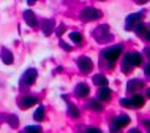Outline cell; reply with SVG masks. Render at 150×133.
Listing matches in <instances>:
<instances>
[{"mask_svg":"<svg viewBox=\"0 0 150 133\" xmlns=\"http://www.w3.org/2000/svg\"><path fill=\"white\" fill-rule=\"evenodd\" d=\"M122 51H123V46H122V44H117V46L106 48V49H103V52H101V60L108 62V65H109V67H112V65H114V63L117 62V59L120 57Z\"/></svg>","mask_w":150,"mask_h":133,"instance_id":"cell-1","label":"cell"},{"mask_svg":"<svg viewBox=\"0 0 150 133\" xmlns=\"http://www.w3.org/2000/svg\"><path fill=\"white\" fill-rule=\"evenodd\" d=\"M93 37L98 43H109L112 40V33L109 32V27L108 26H98L95 30H93Z\"/></svg>","mask_w":150,"mask_h":133,"instance_id":"cell-2","label":"cell"},{"mask_svg":"<svg viewBox=\"0 0 150 133\" xmlns=\"http://www.w3.org/2000/svg\"><path fill=\"white\" fill-rule=\"evenodd\" d=\"M101 16H103V13H101L100 10H96V8H93V6H87V8H84L82 11H81V19L82 21H96V19H100Z\"/></svg>","mask_w":150,"mask_h":133,"instance_id":"cell-3","label":"cell"},{"mask_svg":"<svg viewBox=\"0 0 150 133\" xmlns=\"http://www.w3.org/2000/svg\"><path fill=\"white\" fill-rule=\"evenodd\" d=\"M36 76H38V73H36L35 68H29L21 78V86H32L36 81Z\"/></svg>","mask_w":150,"mask_h":133,"instance_id":"cell-4","label":"cell"},{"mask_svg":"<svg viewBox=\"0 0 150 133\" xmlns=\"http://www.w3.org/2000/svg\"><path fill=\"white\" fill-rule=\"evenodd\" d=\"M78 67L82 73H90L92 68H93V62H92L90 57H87V55H81L78 59Z\"/></svg>","mask_w":150,"mask_h":133,"instance_id":"cell-5","label":"cell"},{"mask_svg":"<svg viewBox=\"0 0 150 133\" xmlns=\"http://www.w3.org/2000/svg\"><path fill=\"white\" fill-rule=\"evenodd\" d=\"M129 119L127 114H122V116H117V117L112 120V125H111V132H115V130H119V128H123V127H127L128 124H129Z\"/></svg>","mask_w":150,"mask_h":133,"instance_id":"cell-6","label":"cell"},{"mask_svg":"<svg viewBox=\"0 0 150 133\" xmlns=\"http://www.w3.org/2000/svg\"><path fill=\"white\" fill-rule=\"evenodd\" d=\"M134 32H136V35L137 37H141L142 40H145V41H149L150 40V30H149V27L145 26V24H142V22H137L134 27Z\"/></svg>","mask_w":150,"mask_h":133,"instance_id":"cell-7","label":"cell"},{"mask_svg":"<svg viewBox=\"0 0 150 133\" xmlns=\"http://www.w3.org/2000/svg\"><path fill=\"white\" fill-rule=\"evenodd\" d=\"M142 16H144L142 13H133V14H129L128 18H127V21H125V29H127V30H131L137 22H141Z\"/></svg>","mask_w":150,"mask_h":133,"instance_id":"cell-8","label":"cell"},{"mask_svg":"<svg viewBox=\"0 0 150 133\" xmlns=\"http://www.w3.org/2000/svg\"><path fill=\"white\" fill-rule=\"evenodd\" d=\"M36 103H38V98H36V97H32V95L22 97V98L18 102V105H19V108H21V110H27V108L33 106V105H36Z\"/></svg>","mask_w":150,"mask_h":133,"instance_id":"cell-9","label":"cell"},{"mask_svg":"<svg viewBox=\"0 0 150 133\" xmlns=\"http://www.w3.org/2000/svg\"><path fill=\"white\" fill-rule=\"evenodd\" d=\"M133 68H134V63H133V55H131V52H129V54H127L123 57V62H122V71H123V73H129Z\"/></svg>","mask_w":150,"mask_h":133,"instance_id":"cell-10","label":"cell"},{"mask_svg":"<svg viewBox=\"0 0 150 133\" xmlns=\"http://www.w3.org/2000/svg\"><path fill=\"white\" fill-rule=\"evenodd\" d=\"M142 87H144V83L141 81V79H131V81H128V84H127V90L129 94H134V92L141 90Z\"/></svg>","mask_w":150,"mask_h":133,"instance_id":"cell-11","label":"cell"},{"mask_svg":"<svg viewBox=\"0 0 150 133\" xmlns=\"http://www.w3.org/2000/svg\"><path fill=\"white\" fill-rule=\"evenodd\" d=\"M54 19H43L41 21V29H43V33L46 35V37H49V35L52 33V30H54Z\"/></svg>","mask_w":150,"mask_h":133,"instance_id":"cell-12","label":"cell"},{"mask_svg":"<svg viewBox=\"0 0 150 133\" xmlns=\"http://www.w3.org/2000/svg\"><path fill=\"white\" fill-rule=\"evenodd\" d=\"M24 21L29 24L30 27H33V29L38 26V19H36V16H35L33 11H30V10H25V11H24Z\"/></svg>","mask_w":150,"mask_h":133,"instance_id":"cell-13","label":"cell"},{"mask_svg":"<svg viewBox=\"0 0 150 133\" xmlns=\"http://www.w3.org/2000/svg\"><path fill=\"white\" fill-rule=\"evenodd\" d=\"M88 92H90V87H88L87 84H84V83L78 84V86H76V89H74V95L79 97V98H84V97H87Z\"/></svg>","mask_w":150,"mask_h":133,"instance_id":"cell-14","label":"cell"},{"mask_svg":"<svg viewBox=\"0 0 150 133\" xmlns=\"http://www.w3.org/2000/svg\"><path fill=\"white\" fill-rule=\"evenodd\" d=\"M0 57H2V62L6 63V65H11L13 63V54H11L10 49H6V48H2L0 49Z\"/></svg>","mask_w":150,"mask_h":133,"instance_id":"cell-15","label":"cell"},{"mask_svg":"<svg viewBox=\"0 0 150 133\" xmlns=\"http://www.w3.org/2000/svg\"><path fill=\"white\" fill-rule=\"evenodd\" d=\"M144 102H145V98L142 95H139V94H136L134 92V95L129 98V103H131V108H141L144 105Z\"/></svg>","mask_w":150,"mask_h":133,"instance_id":"cell-16","label":"cell"},{"mask_svg":"<svg viewBox=\"0 0 150 133\" xmlns=\"http://www.w3.org/2000/svg\"><path fill=\"white\" fill-rule=\"evenodd\" d=\"M111 90L104 86V87H101L100 90H98V100L100 102H108V100H111Z\"/></svg>","mask_w":150,"mask_h":133,"instance_id":"cell-17","label":"cell"},{"mask_svg":"<svg viewBox=\"0 0 150 133\" xmlns=\"http://www.w3.org/2000/svg\"><path fill=\"white\" fill-rule=\"evenodd\" d=\"M93 84H96V86H100V87H104V86H108V78L104 75H95L93 76Z\"/></svg>","mask_w":150,"mask_h":133,"instance_id":"cell-18","label":"cell"},{"mask_svg":"<svg viewBox=\"0 0 150 133\" xmlns=\"http://www.w3.org/2000/svg\"><path fill=\"white\" fill-rule=\"evenodd\" d=\"M87 108H88V110H92V111H96V112L103 111V105H101V102L98 98H96V100H90L88 105H87Z\"/></svg>","mask_w":150,"mask_h":133,"instance_id":"cell-19","label":"cell"},{"mask_svg":"<svg viewBox=\"0 0 150 133\" xmlns=\"http://www.w3.org/2000/svg\"><path fill=\"white\" fill-rule=\"evenodd\" d=\"M68 116H70V117H73V119H78L79 116H81L79 110H78V108H76L73 103H68Z\"/></svg>","mask_w":150,"mask_h":133,"instance_id":"cell-20","label":"cell"},{"mask_svg":"<svg viewBox=\"0 0 150 133\" xmlns=\"http://www.w3.org/2000/svg\"><path fill=\"white\" fill-rule=\"evenodd\" d=\"M33 119H35V120H38V122L44 119V108H43V106L36 108V111L33 112Z\"/></svg>","mask_w":150,"mask_h":133,"instance_id":"cell-21","label":"cell"},{"mask_svg":"<svg viewBox=\"0 0 150 133\" xmlns=\"http://www.w3.org/2000/svg\"><path fill=\"white\" fill-rule=\"evenodd\" d=\"M70 38H71V41L76 43V44H81V43H82V35H81L79 32H71V33H70Z\"/></svg>","mask_w":150,"mask_h":133,"instance_id":"cell-22","label":"cell"},{"mask_svg":"<svg viewBox=\"0 0 150 133\" xmlns=\"http://www.w3.org/2000/svg\"><path fill=\"white\" fill-rule=\"evenodd\" d=\"M131 55H133V63H134V67L142 65V55H141L139 52H131Z\"/></svg>","mask_w":150,"mask_h":133,"instance_id":"cell-23","label":"cell"},{"mask_svg":"<svg viewBox=\"0 0 150 133\" xmlns=\"http://www.w3.org/2000/svg\"><path fill=\"white\" fill-rule=\"evenodd\" d=\"M8 122H10V125L11 127H18L19 125V119H18V116H8Z\"/></svg>","mask_w":150,"mask_h":133,"instance_id":"cell-24","label":"cell"},{"mask_svg":"<svg viewBox=\"0 0 150 133\" xmlns=\"http://www.w3.org/2000/svg\"><path fill=\"white\" fill-rule=\"evenodd\" d=\"M24 132H41V127L40 125H29V127H25Z\"/></svg>","mask_w":150,"mask_h":133,"instance_id":"cell-25","label":"cell"},{"mask_svg":"<svg viewBox=\"0 0 150 133\" xmlns=\"http://www.w3.org/2000/svg\"><path fill=\"white\" fill-rule=\"evenodd\" d=\"M120 105H122V106H125V108H131V103H129L128 98H122L120 100Z\"/></svg>","mask_w":150,"mask_h":133,"instance_id":"cell-26","label":"cell"},{"mask_svg":"<svg viewBox=\"0 0 150 133\" xmlns=\"http://www.w3.org/2000/svg\"><path fill=\"white\" fill-rule=\"evenodd\" d=\"M60 48H62V49H65V51H71V46H68V44L67 43H65V41H62V40H60Z\"/></svg>","mask_w":150,"mask_h":133,"instance_id":"cell-27","label":"cell"},{"mask_svg":"<svg viewBox=\"0 0 150 133\" xmlns=\"http://www.w3.org/2000/svg\"><path fill=\"white\" fill-rule=\"evenodd\" d=\"M63 32H65V26H60L59 29H57V32H55V33H57L59 37H62V33H63Z\"/></svg>","mask_w":150,"mask_h":133,"instance_id":"cell-28","label":"cell"},{"mask_svg":"<svg viewBox=\"0 0 150 133\" xmlns=\"http://www.w3.org/2000/svg\"><path fill=\"white\" fill-rule=\"evenodd\" d=\"M134 2H136V3H139V5H142V3H147L149 0H134Z\"/></svg>","mask_w":150,"mask_h":133,"instance_id":"cell-29","label":"cell"},{"mask_svg":"<svg viewBox=\"0 0 150 133\" xmlns=\"http://www.w3.org/2000/svg\"><path fill=\"white\" fill-rule=\"evenodd\" d=\"M145 75H147V76L150 75V67L149 65H145Z\"/></svg>","mask_w":150,"mask_h":133,"instance_id":"cell-30","label":"cell"},{"mask_svg":"<svg viewBox=\"0 0 150 133\" xmlns=\"http://www.w3.org/2000/svg\"><path fill=\"white\" fill-rule=\"evenodd\" d=\"M35 2H36V0H27V3H29V5H33Z\"/></svg>","mask_w":150,"mask_h":133,"instance_id":"cell-31","label":"cell"}]
</instances>
